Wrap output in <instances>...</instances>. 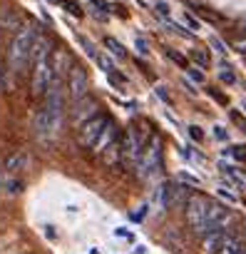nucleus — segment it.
Returning <instances> with one entry per match:
<instances>
[{"label": "nucleus", "mask_w": 246, "mask_h": 254, "mask_svg": "<svg viewBox=\"0 0 246 254\" xmlns=\"http://www.w3.org/2000/svg\"><path fill=\"white\" fill-rule=\"evenodd\" d=\"M167 58H169V60H174V63H177L179 67H184V70L189 67V63H187V58H182V55H179V53H174V50H167Z\"/></svg>", "instance_id": "obj_19"}, {"label": "nucleus", "mask_w": 246, "mask_h": 254, "mask_svg": "<svg viewBox=\"0 0 246 254\" xmlns=\"http://www.w3.org/2000/svg\"><path fill=\"white\" fill-rule=\"evenodd\" d=\"M52 3H57V0H52Z\"/></svg>", "instance_id": "obj_38"}, {"label": "nucleus", "mask_w": 246, "mask_h": 254, "mask_svg": "<svg viewBox=\"0 0 246 254\" xmlns=\"http://www.w3.org/2000/svg\"><path fill=\"white\" fill-rule=\"evenodd\" d=\"M187 72H189V77H192L194 82H201V80H204V72H201V70H194V67H187Z\"/></svg>", "instance_id": "obj_26"}, {"label": "nucleus", "mask_w": 246, "mask_h": 254, "mask_svg": "<svg viewBox=\"0 0 246 254\" xmlns=\"http://www.w3.org/2000/svg\"><path fill=\"white\" fill-rule=\"evenodd\" d=\"M179 180H184V182H192V185H199V180H197V177H192V175H187V172H182V175H179Z\"/></svg>", "instance_id": "obj_33"}, {"label": "nucleus", "mask_w": 246, "mask_h": 254, "mask_svg": "<svg viewBox=\"0 0 246 254\" xmlns=\"http://www.w3.org/2000/svg\"><path fill=\"white\" fill-rule=\"evenodd\" d=\"M169 190H172L169 182H162V185L154 187V192H152V202H154L157 209H167V207H169Z\"/></svg>", "instance_id": "obj_14"}, {"label": "nucleus", "mask_w": 246, "mask_h": 254, "mask_svg": "<svg viewBox=\"0 0 246 254\" xmlns=\"http://www.w3.org/2000/svg\"><path fill=\"white\" fill-rule=\"evenodd\" d=\"M244 254H246V242H244Z\"/></svg>", "instance_id": "obj_37"}, {"label": "nucleus", "mask_w": 246, "mask_h": 254, "mask_svg": "<svg viewBox=\"0 0 246 254\" xmlns=\"http://www.w3.org/2000/svg\"><path fill=\"white\" fill-rule=\"evenodd\" d=\"M192 58H194V63H197L199 67H206V65H209V53H204V50H194Z\"/></svg>", "instance_id": "obj_18"}, {"label": "nucleus", "mask_w": 246, "mask_h": 254, "mask_svg": "<svg viewBox=\"0 0 246 254\" xmlns=\"http://www.w3.org/2000/svg\"><path fill=\"white\" fill-rule=\"evenodd\" d=\"M184 23H187V25L192 28V33H197V30L201 28V25H199V20H197V18H194L192 13H187V10H184Z\"/></svg>", "instance_id": "obj_22"}, {"label": "nucleus", "mask_w": 246, "mask_h": 254, "mask_svg": "<svg viewBox=\"0 0 246 254\" xmlns=\"http://www.w3.org/2000/svg\"><path fill=\"white\" fill-rule=\"evenodd\" d=\"M65 8H67V10H70L72 15H77V18L82 15V10H80V5H77V3H72V0H65Z\"/></svg>", "instance_id": "obj_25"}, {"label": "nucleus", "mask_w": 246, "mask_h": 254, "mask_svg": "<svg viewBox=\"0 0 246 254\" xmlns=\"http://www.w3.org/2000/svg\"><path fill=\"white\" fill-rule=\"evenodd\" d=\"M154 10H157L164 20L169 18V3H164V0H157V3H154Z\"/></svg>", "instance_id": "obj_21"}, {"label": "nucleus", "mask_w": 246, "mask_h": 254, "mask_svg": "<svg viewBox=\"0 0 246 254\" xmlns=\"http://www.w3.org/2000/svg\"><path fill=\"white\" fill-rule=\"evenodd\" d=\"M231 219V212L219 204V202H211L209 199V209H206V232L209 229H224L226 232V222Z\"/></svg>", "instance_id": "obj_10"}, {"label": "nucleus", "mask_w": 246, "mask_h": 254, "mask_svg": "<svg viewBox=\"0 0 246 254\" xmlns=\"http://www.w3.org/2000/svg\"><path fill=\"white\" fill-rule=\"evenodd\" d=\"M109 117H104V115H95V117H90L87 122H82L80 127H77V140H80V145L82 147H92L95 145V140L99 137V132H102V127H104V122H107Z\"/></svg>", "instance_id": "obj_7"}, {"label": "nucleus", "mask_w": 246, "mask_h": 254, "mask_svg": "<svg viewBox=\"0 0 246 254\" xmlns=\"http://www.w3.org/2000/svg\"><path fill=\"white\" fill-rule=\"evenodd\" d=\"M209 95H211V97H214V100H219V102H221V105H226V102H229V100H226V97H224V95H221V92H216V90H209Z\"/></svg>", "instance_id": "obj_31"}, {"label": "nucleus", "mask_w": 246, "mask_h": 254, "mask_svg": "<svg viewBox=\"0 0 246 254\" xmlns=\"http://www.w3.org/2000/svg\"><path fill=\"white\" fill-rule=\"evenodd\" d=\"M211 45H214V48H216L219 53H226V48L221 45V40H219V38H211Z\"/></svg>", "instance_id": "obj_34"}, {"label": "nucleus", "mask_w": 246, "mask_h": 254, "mask_svg": "<svg viewBox=\"0 0 246 254\" xmlns=\"http://www.w3.org/2000/svg\"><path fill=\"white\" fill-rule=\"evenodd\" d=\"M30 165V157L25 155V152H15V155H10L8 160H5V170L8 172H20V170H25Z\"/></svg>", "instance_id": "obj_15"}, {"label": "nucleus", "mask_w": 246, "mask_h": 254, "mask_svg": "<svg viewBox=\"0 0 246 254\" xmlns=\"http://www.w3.org/2000/svg\"><path fill=\"white\" fill-rule=\"evenodd\" d=\"M104 45L109 48V53H112V55H117V58H127V50L122 48L114 38H104Z\"/></svg>", "instance_id": "obj_17"}, {"label": "nucleus", "mask_w": 246, "mask_h": 254, "mask_svg": "<svg viewBox=\"0 0 246 254\" xmlns=\"http://www.w3.org/2000/svg\"><path fill=\"white\" fill-rule=\"evenodd\" d=\"M87 90H90V77H87L85 67L72 65L70 72H67V92H70V100H72V102L82 100V97L87 95Z\"/></svg>", "instance_id": "obj_8"}, {"label": "nucleus", "mask_w": 246, "mask_h": 254, "mask_svg": "<svg viewBox=\"0 0 246 254\" xmlns=\"http://www.w3.org/2000/svg\"><path fill=\"white\" fill-rule=\"evenodd\" d=\"M52 48L48 43V38L38 35L35 45H33V55H30V65H33V75H30V85H33V95L43 97L52 82V63H50Z\"/></svg>", "instance_id": "obj_2"}, {"label": "nucleus", "mask_w": 246, "mask_h": 254, "mask_svg": "<svg viewBox=\"0 0 246 254\" xmlns=\"http://www.w3.org/2000/svg\"><path fill=\"white\" fill-rule=\"evenodd\" d=\"M219 80H221V82H226V85H234V82H236V72L231 70V65H229V63H221Z\"/></svg>", "instance_id": "obj_16"}, {"label": "nucleus", "mask_w": 246, "mask_h": 254, "mask_svg": "<svg viewBox=\"0 0 246 254\" xmlns=\"http://www.w3.org/2000/svg\"><path fill=\"white\" fill-rule=\"evenodd\" d=\"M216 254H244V239L236 237V234H226L224 244L219 247Z\"/></svg>", "instance_id": "obj_13"}, {"label": "nucleus", "mask_w": 246, "mask_h": 254, "mask_svg": "<svg viewBox=\"0 0 246 254\" xmlns=\"http://www.w3.org/2000/svg\"><path fill=\"white\" fill-rule=\"evenodd\" d=\"M92 152H95V155H99V157H104V160H109V162H112V152H119L117 127H114V122H112V120H107V122H104L99 137H97V140H95V145H92Z\"/></svg>", "instance_id": "obj_6"}, {"label": "nucleus", "mask_w": 246, "mask_h": 254, "mask_svg": "<svg viewBox=\"0 0 246 254\" xmlns=\"http://www.w3.org/2000/svg\"><path fill=\"white\" fill-rule=\"evenodd\" d=\"M97 63H99V67L109 75V72H114V65H112V60L107 58V55H97Z\"/></svg>", "instance_id": "obj_20"}, {"label": "nucleus", "mask_w": 246, "mask_h": 254, "mask_svg": "<svg viewBox=\"0 0 246 254\" xmlns=\"http://www.w3.org/2000/svg\"><path fill=\"white\" fill-rule=\"evenodd\" d=\"M231 155H234L236 160H246V147H244V145H234V147H231Z\"/></svg>", "instance_id": "obj_24"}, {"label": "nucleus", "mask_w": 246, "mask_h": 254, "mask_svg": "<svg viewBox=\"0 0 246 254\" xmlns=\"http://www.w3.org/2000/svg\"><path fill=\"white\" fill-rule=\"evenodd\" d=\"M219 197H224L226 202H236V194L234 192H226V190H219Z\"/></svg>", "instance_id": "obj_29"}, {"label": "nucleus", "mask_w": 246, "mask_h": 254, "mask_svg": "<svg viewBox=\"0 0 246 254\" xmlns=\"http://www.w3.org/2000/svg\"><path fill=\"white\" fill-rule=\"evenodd\" d=\"M50 63H52V80H60L62 82V77L70 72V55H67V50H62V48L52 50Z\"/></svg>", "instance_id": "obj_11"}, {"label": "nucleus", "mask_w": 246, "mask_h": 254, "mask_svg": "<svg viewBox=\"0 0 246 254\" xmlns=\"http://www.w3.org/2000/svg\"><path fill=\"white\" fill-rule=\"evenodd\" d=\"M0 87H3V70H0Z\"/></svg>", "instance_id": "obj_35"}, {"label": "nucleus", "mask_w": 246, "mask_h": 254, "mask_svg": "<svg viewBox=\"0 0 246 254\" xmlns=\"http://www.w3.org/2000/svg\"><path fill=\"white\" fill-rule=\"evenodd\" d=\"M162 152H164L162 140L157 135H152L140 155V162H137V167L142 170V177H154L162 172Z\"/></svg>", "instance_id": "obj_5"}, {"label": "nucleus", "mask_w": 246, "mask_h": 254, "mask_svg": "<svg viewBox=\"0 0 246 254\" xmlns=\"http://www.w3.org/2000/svg\"><path fill=\"white\" fill-rule=\"evenodd\" d=\"M135 45H137V50H140L142 55H147V53H149V45H147L142 38H137V43H135Z\"/></svg>", "instance_id": "obj_28"}, {"label": "nucleus", "mask_w": 246, "mask_h": 254, "mask_svg": "<svg viewBox=\"0 0 246 254\" xmlns=\"http://www.w3.org/2000/svg\"><path fill=\"white\" fill-rule=\"evenodd\" d=\"M80 43H82V45H85V53H87V55H90V58H95V60H97V55H99V53H97V50H95V45H92V43H90V40H87V38H80Z\"/></svg>", "instance_id": "obj_23"}, {"label": "nucleus", "mask_w": 246, "mask_h": 254, "mask_svg": "<svg viewBox=\"0 0 246 254\" xmlns=\"http://www.w3.org/2000/svg\"><path fill=\"white\" fill-rule=\"evenodd\" d=\"M224 237L226 232L224 229H209L201 234V254H216L219 247L224 244Z\"/></svg>", "instance_id": "obj_12"}, {"label": "nucleus", "mask_w": 246, "mask_h": 254, "mask_svg": "<svg viewBox=\"0 0 246 254\" xmlns=\"http://www.w3.org/2000/svg\"><path fill=\"white\" fill-rule=\"evenodd\" d=\"M35 28L33 25H25L23 30H18V35L13 38L10 43V50H8V63H10V70L13 72H23L28 65H30V55H33V45H35Z\"/></svg>", "instance_id": "obj_3"}, {"label": "nucleus", "mask_w": 246, "mask_h": 254, "mask_svg": "<svg viewBox=\"0 0 246 254\" xmlns=\"http://www.w3.org/2000/svg\"><path fill=\"white\" fill-rule=\"evenodd\" d=\"M206 209H209V199L199 192H192L187 204H184V214H187V227L194 234L206 232Z\"/></svg>", "instance_id": "obj_4"}, {"label": "nucleus", "mask_w": 246, "mask_h": 254, "mask_svg": "<svg viewBox=\"0 0 246 254\" xmlns=\"http://www.w3.org/2000/svg\"><path fill=\"white\" fill-rule=\"evenodd\" d=\"M241 107H244V112H246V100H244V105H241Z\"/></svg>", "instance_id": "obj_36"}, {"label": "nucleus", "mask_w": 246, "mask_h": 254, "mask_svg": "<svg viewBox=\"0 0 246 254\" xmlns=\"http://www.w3.org/2000/svg\"><path fill=\"white\" fill-rule=\"evenodd\" d=\"M189 135H192L194 140H201V137H204V135H201V130H199L197 125H192V127H189Z\"/></svg>", "instance_id": "obj_30"}, {"label": "nucleus", "mask_w": 246, "mask_h": 254, "mask_svg": "<svg viewBox=\"0 0 246 254\" xmlns=\"http://www.w3.org/2000/svg\"><path fill=\"white\" fill-rule=\"evenodd\" d=\"M95 115H97V100L95 97L85 95L82 100L72 102V122H75V127H80L82 122H87Z\"/></svg>", "instance_id": "obj_9"}, {"label": "nucleus", "mask_w": 246, "mask_h": 254, "mask_svg": "<svg viewBox=\"0 0 246 254\" xmlns=\"http://www.w3.org/2000/svg\"><path fill=\"white\" fill-rule=\"evenodd\" d=\"M62 82L60 80H52L48 92L43 95L45 97V105L40 107L38 117H35V132L43 142H50L60 135V127H62V120H65V97H62Z\"/></svg>", "instance_id": "obj_1"}, {"label": "nucleus", "mask_w": 246, "mask_h": 254, "mask_svg": "<svg viewBox=\"0 0 246 254\" xmlns=\"http://www.w3.org/2000/svg\"><path fill=\"white\" fill-rule=\"evenodd\" d=\"M214 135H216V140H229V132L224 130V127H219V125L214 127Z\"/></svg>", "instance_id": "obj_27"}, {"label": "nucleus", "mask_w": 246, "mask_h": 254, "mask_svg": "<svg viewBox=\"0 0 246 254\" xmlns=\"http://www.w3.org/2000/svg\"><path fill=\"white\" fill-rule=\"evenodd\" d=\"M234 48H236L239 53H246V38H239V40L234 43Z\"/></svg>", "instance_id": "obj_32"}]
</instances>
